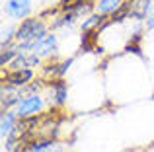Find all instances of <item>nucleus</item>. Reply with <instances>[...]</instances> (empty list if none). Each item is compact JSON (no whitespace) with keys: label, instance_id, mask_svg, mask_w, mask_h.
I'll return each instance as SVG.
<instances>
[{"label":"nucleus","instance_id":"nucleus-1","mask_svg":"<svg viewBox=\"0 0 154 152\" xmlns=\"http://www.w3.org/2000/svg\"><path fill=\"white\" fill-rule=\"evenodd\" d=\"M47 29L49 27L43 22L41 16L20 20V26L16 27V41H14V47L18 49V53H31L35 43L49 33Z\"/></svg>","mask_w":154,"mask_h":152},{"label":"nucleus","instance_id":"nucleus-2","mask_svg":"<svg viewBox=\"0 0 154 152\" xmlns=\"http://www.w3.org/2000/svg\"><path fill=\"white\" fill-rule=\"evenodd\" d=\"M43 109H45V99H43L41 94H23L20 103L16 105V113H18L20 119L41 115Z\"/></svg>","mask_w":154,"mask_h":152},{"label":"nucleus","instance_id":"nucleus-3","mask_svg":"<svg viewBox=\"0 0 154 152\" xmlns=\"http://www.w3.org/2000/svg\"><path fill=\"white\" fill-rule=\"evenodd\" d=\"M47 90H49V103L53 107H60L68 98V84L64 78H51L47 80Z\"/></svg>","mask_w":154,"mask_h":152},{"label":"nucleus","instance_id":"nucleus-4","mask_svg":"<svg viewBox=\"0 0 154 152\" xmlns=\"http://www.w3.org/2000/svg\"><path fill=\"white\" fill-rule=\"evenodd\" d=\"M31 0H6L4 14L10 20H26L31 14Z\"/></svg>","mask_w":154,"mask_h":152},{"label":"nucleus","instance_id":"nucleus-5","mask_svg":"<svg viewBox=\"0 0 154 152\" xmlns=\"http://www.w3.org/2000/svg\"><path fill=\"white\" fill-rule=\"evenodd\" d=\"M14 152H63L60 144L53 138H35L27 144H20Z\"/></svg>","mask_w":154,"mask_h":152},{"label":"nucleus","instance_id":"nucleus-6","mask_svg":"<svg viewBox=\"0 0 154 152\" xmlns=\"http://www.w3.org/2000/svg\"><path fill=\"white\" fill-rule=\"evenodd\" d=\"M57 49H59L57 35L55 33H47L45 37H41L33 45V51H31V53H35L37 57H41V59H51L53 55L57 53Z\"/></svg>","mask_w":154,"mask_h":152},{"label":"nucleus","instance_id":"nucleus-7","mask_svg":"<svg viewBox=\"0 0 154 152\" xmlns=\"http://www.w3.org/2000/svg\"><path fill=\"white\" fill-rule=\"evenodd\" d=\"M33 68H18V70H12L10 68V72H6L4 74V78H2V82H6V84H12V86H18V88H26L27 84L33 80Z\"/></svg>","mask_w":154,"mask_h":152},{"label":"nucleus","instance_id":"nucleus-8","mask_svg":"<svg viewBox=\"0 0 154 152\" xmlns=\"http://www.w3.org/2000/svg\"><path fill=\"white\" fill-rule=\"evenodd\" d=\"M18 121L20 117L16 113V109H2V115H0V137H2V141L16 131Z\"/></svg>","mask_w":154,"mask_h":152},{"label":"nucleus","instance_id":"nucleus-9","mask_svg":"<svg viewBox=\"0 0 154 152\" xmlns=\"http://www.w3.org/2000/svg\"><path fill=\"white\" fill-rule=\"evenodd\" d=\"M127 0H98L96 2V12L102 16H113L125 6Z\"/></svg>","mask_w":154,"mask_h":152},{"label":"nucleus","instance_id":"nucleus-10","mask_svg":"<svg viewBox=\"0 0 154 152\" xmlns=\"http://www.w3.org/2000/svg\"><path fill=\"white\" fill-rule=\"evenodd\" d=\"M70 65H72V59H66L63 62H51V65L43 66V74L51 76V78H64V74L68 72Z\"/></svg>","mask_w":154,"mask_h":152},{"label":"nucleus","instance_id":"nucleus-11","mask_svg":"<svg viewBox=\"0 0 154 152\" xmlns=\"http://www.w3.org/2000/svg\"><path fill=\"white\" fill-rule=\"evenodd\" d=\"M18 57V49L14 47V43L12 45H8V47H2V55H0V65L6 68L8 65H10L14 59Z\"/></svg>","mask_w":154,"mask_h":152},{"label":"nucleus","instance_id":"nucleus-12","mask_svg":"<svg viewBox=\"0 0 154 152\" xmlns=\"http://www.w3.org/2000/svg\"><path fill=\"white\" fill-rule=\"evenodd\" d=\"M14 41H16V27H12V26L4 27L2 29V47L12 45Z\"/></svg>","mask_w":154,"mask_h":152}]
</instances>
